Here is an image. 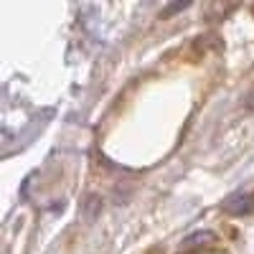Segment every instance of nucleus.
Returning <instances> with one entry per match:
<instances>
[{
    "mask_svg": "<svg viewBox=\"0 0 254 254\" xmlns=\"http://www.w3.org/2000/svg\"><path fill=\"white\" fill-rule=\"evenodd\" d=\"M221 208L231 216H249L254 211V193H247V190H237V193H231Z\"/></svg>",
    "mask_w": 254,
    "mask_h": 254,
    "instance_id": "f257e3e1",
    "label": "nucleus"
},
{
    "mask_svg": "<svg viewBox=\"0 0 254 254\" xmlns=\"http://www.w3.org/2000/svg\"><path fill=\"white\" fill-rule=\"evenodd\" d=\"M214 239V234H211V231H198V234H190V239H186L181 247L183 249H188V247H193V244H201V242H211Z\"/></svg>",
    "mask_w": 254,
    "mask_h": 254,
    "instance_id": "f03ea898",
    "label": "nucleus"
},
{
    "mask_svg": "<svg viewBox=\"0 0 254 254\" xmlns=\"http://www.w3.org/2000/svg\"><path fill=\"white\" fill-rule=\"evenodd\" d=\"M188 3H190V0H173V3H171V5H168V8L163 10V18H171V15H176L178 10L188 8Z\"/></svg>",
    "mask_w": 254,
    "mask_h": 254,
    "instance_id": "7ed1b4c3",
    "label": "nucleus"
},
{
    "mask_svg": "<svg viewBox=\"0 0 254 254\" xmlns=\"http://www.w3.org/2000/svg\"><path fill=\"white\" fill-rule=\"evenodd\" d=\"M99 208H102V203H99L97 198H89V201H87V211H84V214H87V219H89V221H94Z\"/></svg>",
    "mask_w": 254,
    "mask_h": 254,
    "instance_id": "20e7f679",
    "label": "nucleus"
},
{
    "mask_svg": "<svg viewBox=\"0 0 254 254\" xmlns=\"http://www.w3.org/2000/svg\"><path fill=\"white\" fill-rule=\"evenodd\" d=\"M247 107H249V110H254V87H252V92H249V99H247Z\"/></svg>",
    "mask_w": 254,
    "mask_h": 254,
    "instance_id": "39448f33",
    "label": "nucleus"
}]
</instances>
